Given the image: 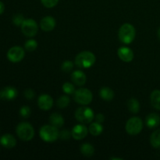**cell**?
<instances>
[{
  "mask_svg": "<svg viewBox=\"0 0 160 160\" xmlns=\"http://www.w3.org/2000/svg\"><path fill=\"white\" fill-rule=\"evenodd\" d=\"M96 58L95 55L89 51H84L78 53L75 58V65L79 68H90L95 64Z\"/></svg>",
  "mask_w": 160,
  "mask_h": 160,
  "instance_id": "cell-1",
  "label": "cell"
},
{
  "mask_svg": "<svg viewBox=\"0 0 160 160\" xmlns=\"http://www.w3.org/2000/svg\"><path fill=\"white\" fill-rule=\"evenodd\" d=\"M136 31L135 28L131 23H124L119 29L118 37L119 39L123 43L131 44L135 38Z\"/></svg>",
  "mask_w": 160,
  "mask_h": 160,
  "instance_id": "cell-2",
  "label": "cell"
},
{
  "mask_svg": "<svg viewBox=\"0 0 160 160\" xmlns=\"http://www.w3.org/2000/svg\"><path fill=\"white\" fill-rule=\"evenodd\" d=\"M17 136L23 142L31 141L34 136V130L32 125L28 122H22L19 123L16 129Z\"/></svg>",
  "mask_w": 160,
  "mask_h": 160,
  "instance_id": "cell-3",
  "label": "cell"
},
{
  "mask_svg": "<svg viewBox=\"0 0 160 160\" xmlns=\"http://www.w3.org/2000/svg\"><path fill=\"white\" fill-rule=\"evenodd\" d=\"M40 137L44 142H53L56 141L59 138V132L58 128L52 125H44L39 131Z\"/></svg>",
  "mask_w": 160,
  "mask_h": 160,
  "instance_id": "cell-4",
  "label": "cell"
},
{
  "mask_svg": "<svg viewBox=\"0 0 160 160\" xmlns=\"http://www.w3.org/2000/svg\"><path fill=\"white\" fill-rule=\"evenodd\" d=\"M75 118L81 123H89L95 118V115L91 108L83 106V107L78 108L76 110Z\"/></svg>",
  "mask_w": 160,
  "mask_h": 160,
  "instance_id": "cell-5",
  "label": "cell"
},
{
  "mask_svg": "<svg viewBox=\"0 0 160 160\" xmlns=\"http://www.w3.org/2000/svg\"><path fill=\"white\" fill-rule=\"evenodd\" d=\"M74 100L77 103L83 106H87L92 102L93 95L92 92L88 88H80L75 91Z\"/></svg>",
  "mask_w": 160,
  "mask_h": 160,
  "instance_id": "cell-6",
  "label": "cell"
},
{
  "mask_svg": "<svg viewBox=\"0 0 160 160\" xmlns=\"http://www.w3.org/2000/svg\"><path fill=\"white\" fill-rule=\"evenodd\" d=\"M143 128V122L139 117H132L126 123V131L130 135H137Z\"/></svg>",
  "mask_w": 160,
  "mask_h": 160,
  "instance_id": "cell-7",
  "label": "cell"
},
{
  "mask_svg": "<svg viewBox=\"0 0 160 160\" xmlns=\"http://www.w3.org/2000/svg\"><path fill=\"white\" fill-rule=\"evenodd\" d=\"M21 31L27 37H34L38 31V26L33 19H27L21 24Z\"/></svg>",
  "mask_w": 160,
  "mask_h": 160,
  "instance_id": "cell-8",
  "label": "cell"
},
{
  "mask_svg": "<svg viewBox=\"0 0 160 160\" xmlns=\"http://www.w3.org/2000/svg\"><path fill=\"white\" fill-rule=\"evenodd\" d=\"M25 56L24 50L20 46H13L9 48L7 52V58L10 62H19Z\"/></svg>",
  "mask_w": 160,
  "mask_h": 160,
  "instance_id": "cell-9",
  "label": "cell"
},
{
  "mask_svg": "<svg viewBox=\"0 0 160 160\" xmlns=\"http://www.w3.org/2000/svg\"><path fill=\"white\" fill-rule=\"evenodd\" d=\"M53 98H52L50 95H42L38 97V107L40 108L42 110H49L53 106Z\"/></svg>",
  "mask_w": 160,
  "mask_h": 160,
  "instance_id": "cell-10",
  "label": "cell"
},
{
  "mask_svg": "<svg viewBox=\"0 0 160 160\" xmlns=\"http://www.w3.org/2000/svg\"><path fill=\"white\" fill-rule=\"evenodd\" d=\"M88 130L87 127L83 124H78L73 127L71 131V135L75 140H82L88 135Z\"/></svg>",
  "mask_w": 160,
  "mask_h": 160,
  "instance_id": "cell-11",
  "label": "cell"
},
{
  "mask_svg": "<svg viewBox=\"0 0 160 160\" xmlns=\"http://www.w3.org/2000/svg\"><path fill=\"white\" fill-rule=\"evenodd\" d=\"M18 92L13 87H5L0 91V98L3 100L10 101L17 98Z\"/></svg>",
  "mask_w": 160,
  "mask_h": 160,
  "instance_id": "cell-12",
  "label": "cell"
},
{
  "mask_svg": "<svg viewBox=\"0 0 160 160\" xmlns=\"http://www.w3.org/2000/svg\"><path fill=\"white\" fill-rule=\"evenodd\" d=\"M119 58L122 61L126 62H130L134 59V52L128 47H120L117 51Z\"/></svg>",
  "mask_w": 160,
  "mask_h": 160,
  "instance_id": "cell-13",
  "label": "cell"
},
{
  "mask_svg": "<svg viewBox=\"0 0 160 160\" xmlns=\"http://www.w3.org/2000/svg\"><path fill=\"white\" fill-rule=\"evenodd\" d=\"M40 27L42 31L46 32L52 31L56 27V20L52 17L47 16L41 20Z\"/></svg>",
  "mask_w": 160,
  "mask_h": 160,
  "instance_id": "cell-14",
  "label": "cell"
},
{
  "mask_svg": "<svg viewBox=\"0 0 160 160\" xmlns=\"http://www.w3.org/2000/svg\"><path fill=\"white\" fill-rule=\"evenodd\" d=\"M71 80L75 85L82 86L87 81V77L85 73L81 70H76L72 73Z\"/></svg>",
  "mask_w": 160,
  "mask_h": 160,
  "instance_id": "cell-15",
  "label": "cell"
},
{
  "mask_svg": "<svg viewBox=\"0 0 160 160\" xmlns=\"http://www.w3.org/2000/svg\"><path fill=\"white\" fill-rule=\"evenodd\" d=\"M0 143L6 148H12L17 145V140L10 134H6L0 138Z\"/></svg>",
  "mask_w": 160,
  "mask_h": 160,
  "instance_id": "cell-16",
  "label": "cell"
},
{
  "mask_svg": "<svg viewBox=\"0 0 160 160\" xmlns=\"http://www.w3.org/2000/svg\"><path fill=\"white\" fill-rule=\"evenodd\" d=\"M145 123L148 128H156L160 124V117L157 113L148 114L145 119Z\"/></svg>",
  "mask_w": 160,
  "mask_h": 160,
  "instance_id": "cell-17",
  "label": "cell"
},
{
  "mask_svg": "<svg viewBox=\"0 0 160 160\" xmlns=\"http://www.w3.org/2000/svg\"><path fill=\"white\" fill-rule=\"evenodd\" d=\"M49 122L52 126L56 127L57 128H60L64 124V119L61 114L58 112H54L51 114L49 117Z\"/></svg>",
  "mask_w": 160,
  "mask_h": 160,
  "instance_id": "cell-18",
  "label": "cell"
},
{
  "mask_svg": "<svg viewBox=\"0 0 160 160\" xmlns=\"http://www.w3.org/2000/svg\"><path fill=\"white\" fill-rule=\"evenodd\" d=\"M99 95L105 101H111L114 98V92L109 88L104 87L99 91Z\"/></svg>",
  "mask_w": 160,
  "mask_h": 160,
  "instance_id": "cell-19",
  "label": "cell"
},
{
  "mask_svg": "<svg viewBox=\"0 0 160 160\" xmlns=\"http://www.w3.org/2000/svg\"><path fill=\"white\" fill-rule=\"evenodd\" d=\"M80 150H81V154L86 157H91V156H93L94 152H95L94 147L88 143H84L81 145L80 147Z\"/></svg>",
  "mask_w": 160,
  "mask_h": 160,
  "instance_id": "cell-20",
  "label": "cell"
},
{
  "mask_svg": "<svg viewBox=\"0 0 160 160\" xmlns=\"http://www.w3.org/2000/svg\"><path fill=\"white\" fill-rule=\"evenodd\" d=\"M150 99L153 107L160 110V90L153 91L150 96Z\"/></svg>",
  "mask_w": 160,
  "mask_h": 160,
  "instance_id": "cell-21",
  "label": "cell"
},
{
  "mask_svg": "<svg viewBox=\"0 0 160 160\" xmlns=\"http://www.w3.org/2000/svg\"><path fill=\"white\" fill-rule=\"evenodd\" d=\"M88 131L90 134L93 136H98L102 134L103 131V127L102 126L101 123H92V124L89 126Z\"/></svg>",
  "mask_w": 160,
  "mask_h": 160,
  "instance_id": "cell-22",
  "label": "cell"
},
{
  "mask_svg": "<svg viewBox=\"0 0 160 160\" xmlns=\"http://www.w3.org/2000/svg\"><path fill=\"white\" fill-rule=\"evenodd\" d=\"M128 108L130 112H132V113H138L140 111L139 102L134 98H131L128 102Z\"/></svg>",
  "mask_w": 160,
  "mask_h": 160,
  "instance_id": "cell-23",
  "label": "cell"
},
{
  "mask_svg": "<svg viewBox=\"0 0 160 160\" xmlns=\"http://www.w3.org/2000/svg\"><path fill=\"white\" fill-rule=\"evenodd\" d=\"M150 142L152 147L160 149V129L156 130L150 137Z\"/></svg>",
  "mask_w": 160,
  "mask_h": 160,
  "instance_id": "cell-24",
  "label": "cell"
},
{
  "mask_svg": "<svg viewBox=\"0 0 160 160\" xmlns=\"http://www.w3.org/2000/svg\"><path fill=\"white\" fill-rule=\"evenodd\" d=\"M70 98L67 95H62V96H60L57 99V102H56V106H58L60 109H63V108L67 107L70 104Z\"/></svg>",
  "mask_w": 160,
  "mask_h": 160,
  "instance_id": "cell-25",
  "label": "cell"
},
{
  "mask_svg": "<svg viewBox=\"0 0 160 160\" xmlns=\"http://www.w3.org/2000/svg\"><path fill=\"white\" fill-rule=\"evenodd\" d=\"M38 47V42L34 39H30L28 40L24 44V48L27 51L33 52L36 50Z\"/></svg>",
  "mask_w": 160,
  "mask_h": 160,
  "instance_id": "cell-26",
  "label": "cell"
},
{
  "mask_svg": "<svg viewBox=\"0 0 160 160\" xmlns=\"http://www.w3.org/2000/svg\"><path fill=\"white\" fill-rule=\"evenodd\" d=\"M62 88L64 93L67 94V95H73V94H74L75 92L74 85H73V84H71V83H69V82L64 83Z\"/></svg>",
  "mask_w": 160,
  "mask_h": 160,
  "instance_id": "cell-27",
  "label": "cell"
},
{
  "mask_svg": "<svg viewBox=\"0 0 160 160\" xmlns=\"http://www.w3.org/2000/svg\"><path fill=\"white\" fill-rule=\"evenodd\" d=\"M73 68V62L70 60H67L65 62H62V66H61V70L65 73H69L71 71Z\"/></svg>",
  "mask_w": 160,
  "mask_h": 160,
  "instance_id": "cell-28",
  "label": "cell"
},
{
  "mask_svg": "<svg viewBox=\"0 0 160 160\" xmlns=\"http://www.w3.org/2000/svg\"><path fill=\"white\" fill-rule=\"evenodd\" d=\"M23 21H24V17H23L22 14L17 13L14 15L13 17H12V23L15 25H17V26H21Z\"/></svg>",
  "mask_w": 160,
  "mask_h": 160,
  "instance_id": "cell-29",
  "label": "cell"
},
{
  "mask_svg": "<svg viewBox=\"0 0 160 160\" xmlns=\"http://www.w3.org/2000/svg\"><path fill=\"white\" fill-rule=\"evenodd\" d=\"M31 113V109H30L29 106H24L23 107L20 108V114L22 117L23 118H28L30 117Z\"/></svg>",
  "mask_w": 160,
  "mask_h": 160,
  "instance_id": "cell-30",
  "label": "cell"
},
{
  "mask_svg": "<svg viewBox=\"0 0 160 160\" xmlns=\"http://www.w3.org/2000/svg\"><path fill=\"white\" fill-rule=\"evenodd\" d=\"M42 5L46 8H52L57 5L59 0H41Z\"/></svg>",
  "mask_w": 160,
  "mask_h": 160,
  "instance_id": "cell-31",
  "label": "cell"
},
{
  "mask_svg": "<svg viewBox=\"0 0 160 160\" xmlns=\"http://www.w3.org/2000/svg\"><path fill=\"white\" fill-rule=\"evenodd\" d=\"M23 95H24L25 98L28 100H32L33 98L35 96V94H34V92L31 88L26 89L23 92Z\"/></svg>",
  "mask_w": 160,
  "mask_h": 160,
  "instance_id": "cell-32",
  "label": "cell"
},
{
  "mask_svg": "<svg viewBox=\"0 0 160 160\" xmlns=\"http://www.w3.org/2000/svg\"><path fill=\"white\" fill-rule=\"evenodd\" d=\"M71 136V133H70V131H67V130H62L61 132H59V138H60L62 140H67V139L70 138Z\"/></svg>",
  "mask_w": 160,
  "mask_h": 160,
  "instance_id": "cell-33",
  "label": "cell"
},
{
  "mask_svg": "<svg viewBox=\"0 0 160 160\" xmlns=\"http://www.w3.org/2000/svg\"><path fill=\"white\" fill-rule=\"evenodd\" d=\"M104 120H105V117L103 114H102V113L97 114L96 117H95V121H96L97 123H102L104 122Z\"/></svg>",
  "mask_w": 160,
  "mask_h": 160,
  "instance_id": "cell-34",
  "label": "cell"
},
{
  "mask_svg": "<svg viewBox=\"0 0 160 160\" xmlns=\"http://www.w3.org/2000/svg\"><path fill=\"white\" fill-rule=\"evenodd\" d=\"M4 9H5L4 4H3V2H0V14L3 13V12H4Z\"/></svg>",
  "mask_w": 160,
  "mask_h": 160,
  "instance_id": "cell-35",
  "label": "cell"
},
{
  "mask_svg": "<svg viewBox=\"0 0 160 160\" xmlns=\"http://www.w3.org/2000/svg\"><path fill=\"white\" fill-rule=\"evenodd\" d=\"M110 159L111 160H122L123 159H120V158H113V157H112V158H110Z\"/></svg>",
  "mask_w": 160,
  "mask_h": 160,
  "instance_id": "cell-36",
  "label": "cell"
},
{
  "mask_svg": "<svg viewBox=\"0 0 160 160\" xmlns=\"http://www.w3.org/2000/svg\"><path fill=\"white\" fill-rule=\"evenodd\" d=\"M158 38H159V39L160 40V28L158 30Z\"/></svg>",
  "mask_w": 160,
  "mask_h": 160,
  "instance_id": "cell-37",
  "label": "cell"
}]
</instances>
